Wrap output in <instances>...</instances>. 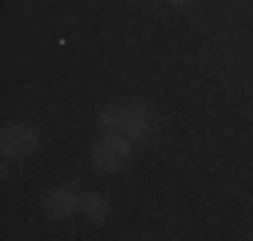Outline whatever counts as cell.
I'll use <instances>...</instances> for the list:
<instances>
[{"label": "cell", "mask_w": 253, "mask_h": 241, "mask_svg": "<svg viewBox=\"0 0 253 241\" xmlns=\"http://www.w3.org/2000/svg\"><path fill=\"white\" fill-rule=\"evenodd\" d=\"M81 213H88L92 221H105L109 217V205L101 193H81Z\"/></svg>", "instance_id": "5"}, {"label": "cell", "mask_w": 253, "mask_h": 241, "mask_svg": "<svg viewBox=\"0 0 253 241\" xmlns=\"http://www.w3.org/2000/svg\"><path fill=\"white\" fill-rule=\"evenodd\" d=\"M173 4H193V0H173Z\"/></svg>", "instance_id": "6"}, {"label": "cell", "mask_w": 253, "mask_h": 241, "mask_svg": "<svg viewBox=\"0 0 253 241\" xmlns=\"http://www.w3.org/2000/svg\"><path fill=\"white\" fill-rule=\"evenodd\" d=\"M77 209H81V197H77L73 189H65V185L52 189V193L44 197V213H48V217H73Z\"/></svg>", "instance_id": "4"}, {"label": "cell", "mask_w": 253, "mask_h": 241, "mask_svg": "<svg viewBox=\"0 0 253 241\" xmlns=\"http://www.w3.org/2000/svg\"><path fill=\"white\" fill-rule=\"evenodd\" d=\"M129 161H133V141L121 133H105L92 145V169H101V173H121Z\"/></svg>", "instance_id": "2"}, {"label": "cell", "mask_w": 253, "mask_h": 241, "mask_svg": "<svg viewBox=\"0 0 253 241\" xmlns=\"http://www.w3.org/2000/svg\"><path fill=\"white\" fill-rule=\"evenodd\" d=\"M37 149V129L33 125H4V133H0V153H4L8 161H20Z\"/></svg>", "instance_id": "3"}, {"label": "cell", "mask_w": 253, "mask_h": 241, "mask_svg": "<svg viewBox=\"0 0 253 241\" xmlns=\"http://www.w3.org/2000/svg\"><path fill=\"white\" fill-rule=\"evenodd\" d=\"M105 133H121L129 141H153V113L145 101H125V105H109L101 117Z\"/></svg>", "instance_id": "1"}]
</instances>
